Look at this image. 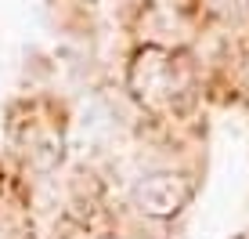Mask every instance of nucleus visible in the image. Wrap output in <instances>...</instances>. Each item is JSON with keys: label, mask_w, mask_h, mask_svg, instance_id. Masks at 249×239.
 <instances>
[{"label": "nucleus", "mask_w": 249, "mask_h": 239, "mask_svg": "<svg viewBox=\"0 0 249 239\" xmlns=\"http://www.w3.org/2000/svg\"><path fill=\"white\" fill-rule=\"evenodd\" d=\"M130 87L144 105H162L177 91V65L162 47H144L137 51L130 65Z\"/></svg>", "instance_id": "f257e3e1"}, {"label": "nucleus", "mask_w": 249, "mask_h": 239, "mask_svg": "<svg viewBox=\"0 0 249 239\" xmlns=\"http://www.w3.org/2000/svg\"><path fill=\"white\" fill-rule=\"evenodd\" d=\"M192 181H188L184 174H174V170H159V174H148L141 185H137L134 199L137 207L144 210L148 218H177L181 210L188 207V199H192Z\"/></svg>", "instance_id": "f03ea898"}]
</instances>
